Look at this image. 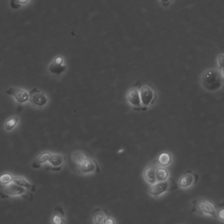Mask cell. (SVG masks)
<instances>
[{
    "mask_svg": "<svg viewBox=\"0 0 224 224\" xmlns=\"http://www.w3.org/2000/svg\"><path fill=\"white\" fill-rule=\"evenodd\" d=\"M193 177L191 175H187L184 176L180 179L179 181V185L181 187H186L191 184L193 182Z\"/></svg>",
    "mask_w": 224,
    "mask_h": 224,
    "instance_id": "cell-14",
    "label": "cell"
},
{
    "mask_svg": "<svg viewBox=\"0 0 224 224\" xmlns=\"http://www.w3.org/2000/svg\"><path fill=\"white\" fill-rule=\"evenodd\" d=\"M52 156V154L49 153H45L41 154L37 160L38 163L41 164L49 161L50 158Z\"/></svg>",
    "mask_w": 224,
    "mask_h": 224,
    "instance_id": "cell-19",
    "label": "cell"
},
{
    "mask_svg": "<svg viewBox=\"0 0 224 224\" xmlns=\"http://www.w3.org/2000/svg\"><path fill=\"white\" fill-rule=\"evenodd\" d=\"M6 94L13 95L16 100L20 103L27 102L29 99V95L23 90L10 88L6 92Z\"/></svg>",
    "mask_w": 224,
    "mask_h": 224,
    "instance_id": "cell-4",
    "label": "cell"
},
{
    "mask_svg": "<svg viewBox=\"0 0 224 224\" xmlns=\"http://www.w3.org/2000/svg\"><path fill=\"white\" fill-rule=\"evenodd\" d=\"M161 1L163 2H168L169 0H161Z\"/></svg>",
    "mask_w": 224,
    "mask_h": 224,
    "instance_id": "cell-25",
    "label": "cell"
},
{
    "mask_svg": "<svg viewBox=\"0 0 224 224\" xmlns=\"http://www.w3.org/2000/svg\"><path fill=\"white\" fill-rule=\"evenodd\" d=\"M14 183L18 185L29 188L31 187L30 184L24 178L21 177H15L13 179Z\"/></svg>",
    "mask_w": 224,
    "mask_h": 224,
    "instance_id": "cell-17",
    "label": "cell"
},
{
    "mask_svg": "<svg viewBox=\"0 0 224 224\" xmlns=\"http://www.w3.org/2000/svg\"><path fill=\"white\" fill-rule=\"evenodd\" d=\"M79 168L81 172L86 173L92 172L95 169V165L90 160L83 158L79 162Z\"/></svg>",
    "mask_w": 224,
    "mask_h": 224,
    "instance_id": "cell-10",
    "label": "cell"
},
{
    "mask_svg": "<svg viewBox=\"0 0 224 224\" xmlns=\"http://www.w3.org/2000/svg\"><path fill=\"white\" fill-rule=\"evenodd\" d=\"M29 100L35 104L39 105H45L46 103V98L43 93L36 89H34L29 92Z\"/></svg>",
    "mask_w": 224,
    "mask_h": 224,
    "instance_id": "cell-5",
    "label": "cell"
},
{
    "mask_svg": "<svg viewBox=\"0 0 224 224\" xmlns=\"http://www.w3.org/2000/svg\"><path fill=\"white\" fill-rule=\"evenodd\" d=\"M139 92L142 106L147 107L153 102L155 94L150 87L149 86H144L141 88Z\"/></svg>",
    "mask_w": 224,
    "mask_h": 224,
    "instance_id": "cell-2",
    "label": "cell"
},
{
    "mask_svg": "<svg viewBox=\"0 0 224 224\" xmlns=\"http://www.w3.org/2000/svg\"><path fill=\"white\" fill-rule=\"evenodd\" d=\"M18 1H19V2L22 3H26L28 2V0H18Z\"/></svg>",
    "mask_w": 224,
    "mask_h": 224,
    "instance_id": "cell-24",
    "label": "cell"
},
{
    "mask_svg": "<svg viewBox=\"0 0 224 224\" xmlns=\"http://www.w3.org/2000/svg\"><path fill=\"white\" fill-rule=\"evenodd\" d=\"M95 222L97 224H102L105 223V216L104 214L101 212L97 213L95 216Z\"/></svg>",
    "mask_w": 224,
    "mask_h": 224,
    "instance_id": "cell-20",
    "label": "cell"
},
{
    "mask_svg": "<svg viewBox=\"0 0 224 224\" xmlns=\"http://www.w3.org/2000/svg\"><path fill=\"white\" fill-rule=\"evenodd\" d=\"M171 161V157L169 153H163L160 154L158 158V162L163 166H168Z\"/></svg>",
    "mask_w": 224,
    "mask_h": 224,
    "instance_id": "cell-12",
    "label": "cell"
},
{
    "mask_svg": "<svg viewBox=\"0 0 224 224\" xmlns=\"http://www.w3.org/2000/svg\"><path fill=\"white\" fill-rule=\"evenodd\" d=\"M49 161L53 166H59L63 162L62 158L60 155H52L50 158Z\"/></svg>",
    "mask_w": 224,
    "mask_h": 224,
    "instance_id": "cell-16",
    "label": "cell"
},
{
    "mask_svg": "<svg viewBox=\"0 0 224 224\" xmlns=\"http://www.w3.org/2000/svg\"><path fill=\"white\" fill-rule=\"evenodd\" d=\"M197 207L199 210L203 212L208 213L216 217L215 209L212 205L204 201H201L197 204Z\"/></svg>",
    "mask_w": 224,
    "mask_h": 224,
    "instance_id": "cell-11",
    "label": "cell"
},
{
    "mask_svg": "<svg viewBox=\"0 0 224 224\" xmlns=\"http://www.w3.org/2000/svg\"><path fill=\"white\" fill-rule=\"evenodd\" d=\"M105 224H114V222L111 218H107L105 220Z\"/></svg>",
    "mask_w": 224,
    "mask_h": 224,
    "instance_id": "cell-23",
    "label": "cell"
},
{
    "mask_svg": "<svg viewBox=\"0 0 224 224\" xmlns=\"http://www.w3.org/2000/svg\"><path fill=\"white\" fill-rule=\"evenodd\" d=\"M5 192L10 195H16L25 193L26 190L22 186L18 185L16 183L9 184L5 188Z\"/></svg>",
    "mask_w": 224,
    "mask_h": 224,
    "instance_id": "cell-9",
    "label": "cell"
},
{
    "mask_svg": "<svg viewBox=\"0 0 224 224\" xmlns=\"http://www.w3.org/2000/svg\"><path fill=\"white\" fill-rule=\"evenodd\" d=\"M168 172L166 168H159L156 169V179L157 182L165 181L168 177Z\"/></svg>",
    "mask_w": 224,
    "mask_h": 224,
    "instance_id": "cell-13",
    "label": "cell"
},
{
    "mask_svg": "<svg viewBox=\"0 0 224 224\" xmlns=\"http://www.w3.org/2000/svg\"><path fill=\"white\" fill-rule=\"evenodd\" d=\"M53 222L54 224H61L62 223V219L58 215H55L53 217Z\"/></svg>",
    "mask_w": 224,
    "mask_h": 224,
    "instance_id": "cell-21",
    "label": "cell"
},
{
    "mask_svg": "<svg viewBox=\"0 0 224 224\" xmlns=\"http://www.w3.org/2000/svg\"><path fill=\"white\" fill-rule=\"evenodd\" d=\"M218 215L221 219L224 220V209L221 210L218 212Z\"/></svg>",
    "mask_w": 224,
    "mask_h": 224,
    "instance_id": "cell-22",
    "label": "cell"
},
{
    "mask_svg": "<svg viewBox=\"0 0 224 224\" xmlns=\"http://www.w3.org/2000/svg\"><path fill=\"white\" fill-rule=\"evenodd\" d=\"M12 179V176L9 173H5L2 175L0 177V181L1 183L3 184L9 183Z\"/></svg>",
    "mask_w": 224,
    "mask_h": 224,
    "instance_id": "cell-18",
    "label": "cell"
},
{
    "mask_svg": "<svg viewBox=\"0 0 224 224\" xmlns=\"http://www.w3.org/2000/svg\"><path fill=\"white\" fill-rule=\"evenodd\" d=\"M63 62V59L61 56H58L55 59L50 65L49 67L50 71L51 73L56 74L58 75L64 72L66 69V67L62 66V64Z\"/></svg>",
    "mask_w": 224,
    "mask_h": 224,
    "instance_id": "cell-6",
    "label": "cell"
},
{
    "mask_svg": "<svg viewBox=\"0 0 224 224\" xmlns=\"http://www.w3.org/2000/svg\"><path fill=\"white\" fill-rule=\"evenodd\" d=\"M156 170L154 165L148 166L144 170V175L146 181L151 184H154L157 183L156 179Z\"/></svg>",
    "mask_w": 224,
    "mask_h": 224,
    "instance_id": "cell-8",
    "label": "cell"
},
{
    "mask_svg": "<svg viewBox=\"0 0 224 224\" xmlns=\"http://www.w3.org/2000/svg\"><path fill=\"white\" fill-rule=\"evenodd\" d=\"M168 187V184L167 181L158 182L150 188L149 193L153 196H158L166 192Z\"/></svg>",
    "mask_w": 224,
    "mask_h": 224,
    "instance_id": "cell-3",
    "label": "cell"
},
{
    "mask_svg": "<svg viewBox=\"0 0 224 224\" xmlns=\"http://www.w3.org/2000/svg\"><path fill=\"white\" fill-rule=\"evenodd\" d=\"M128 100L133 105L136 107H142L139 90L132 89L128 94Z\"/></svg>",
    "mask_w": 224,
    "mask_h": 224,
    "instance_id": "cell-7",
    "label": "cell"
},
{
    "mask_svg": "<svg viewBox=\"0 0 224 224\" xmlns=\"http://www.w3.org/2000/svg\"><path fill=\"white\" fill-rule=\"evenodd\" d=\"M204 82L207 89L211 90H216L220 87L221 78L216 72L210 71L204 75Z\"/></svg>",
    "mask_w": 224,
    "mask_h": 224,
    "instance_id": "cell-1",
    "label": "cell"
},
{
    "mask_svg": "<svg viewBox=\"0 0 224 224\" xmlns=\"http://www.w3.org/2000/svg\"><path fill=\"white\" fill-rule=\"evenodd\" d=\"M18 117H13L10 118L5 124V128L7 131L11 130L14 128L18 121Z\"/></svg>",
    "mask_w": 224,
    "mask_h": 224,
    "instance_id": "cell-15",
    "label": "cell"
}]
</instances>
